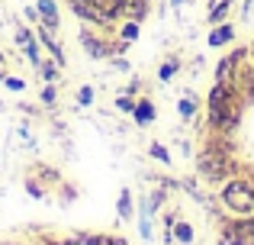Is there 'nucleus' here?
<instances>
[{
	"label": "nucleus",
	"mask_w": 254,
	"mask_h": 245,
	"mask_svg": "<svg viewBox=\"0 0 254 245\" xmlns=\"http://www.w3.org/2000/svg\"><path fill=\"white\" fill-rule=\"evenodd\" d=\"M222 200L229 203V207L235 210V213H248V210L254 207V190H251V184L235 181V184H229V187H225Z\"/></svg>",
	"instance_id": "nucleus-1"
},
{
	"label": "nucleus",
	"mask_w": 254,
	"mask_h": 245,
	"mask_svg": "<svg viewBox=\"0 0 254 245\" xmlns=\"http://www.w3.org/2000/svg\"><path fill=\"white\" fill-rule=\"evenodd\" d=\"M229 158L225 155H216V152H206L203 158H199V171H203L206 177H222V174H229Z\"/></svg>",
	"instance_id": "nucleus-2"
},
{
	"label": "nucleus",
	"mask_w": 254,
	"mask_h": 245,
	"mask_svg": "<svg viewBox=\"0 0 254 245\" xmlns=\"http://www.w3.org/2000/svg\"><path fill=\"white\" fill-rule=\"evenodd\" d=\"M36 10H39V23L49 26L52 32H55L58 26H62V16H58V3H55V0H39Z\"/></svg>",
	"instance_id": "nucleus-3"
},
{
	"label": "nucleus",
	"mask_w": 254,
	"mask_h": 245,
	"mask_svg": "<svg viewBox=\"0 0 254 245\" xmlns=\"http://www.w3.org/2000/svg\"><path fill=\"white\" fill-rule=\"evenodd\" d=\"M81 45L87 49V55H90V58H106V55L113 52L110 45H106L100 36H93L90 29H81Z\"/></svg>",
	"instance_id": "nucleus-4"
},
{
	"label": "nucleus",
	"mask_w": 254,
	"mask_h": 245,
	"mask_svg": "<svg viewBox=\"0 0 254 245\" xmlns=\"http://www.w3.org/2000/svg\"><path fill=\"white\" fill-rule=\"evenodd\" d=\"M23 52H26V62H29L32 68H39V65H42V55H39V39H32L29 45H23Z\"/></svg>",
	"instance_id": "nucleus-5"
},
{
	"label": "nucleus",
	"mask_w": 254,
	"mask_h": 245,
	"mask_svg": "<svg viewBox=\"0 0 254 245\" xmlns=\"http://www.w3.org/2000/svg\"><path fill=\"white\" fill-rule=\"evenodd\" d=\"M132 113H135V120H138V123H151V120H155V107H151L148 100H142L135 110H132Z\"/></svg>",
	"instance_id": "nucleus-6"
},
{
	"label": "nucleus",
	"mask_w": 254,
	"mask_h": 245,
	"mask_svg": "<svg viewBox=\"0 0 254 245\" xmlns=\"http://www.w3.org/2000/svg\"><path fill=\"white\" fill-rule=\"evenodd\" d=\"M58 68H62V65H58L55 58H52V62H42V65H39V75H42L45 81L52 84V81H55V78H58Z\"/></svg>",
	"instance_id": "nucleus-7"
},
{
	"label": "nucleus",
	"mask_w": 254,
	"mask_h": 245,
	"mask_svg": "<svg viewBox=\"0 0 254 245\" xmlns=\"http://www.w3.org/2000/svg\"><path fill=\"white\" fill-rule=\"evenodd\" d=\"M229 39H232V26L225 23V26H219V29H212L209 45H222V42H229Z\"/></svg>",
	"instance_id": "nucleus-8"
},
{
	"label": "nucleus",
	"mask_w": 254,
	"mask_h": 245,
	"mask_svg": "<svg viewBox=\"0 0 254 245\" xmlns=\"http://www.w3.org/2000/svg\"><path fill=\"white\" fill-rule=\"evenodd\" d=\"M174 236H177L180 245H190L193 242V229L187 226V223H174Z\"/></svg>",
	"instance_id": "nucleus-9"
},
{
	"label": "nucleus",
	"mask_w": 254,
	"mask_h": 245,
	"mask_svg": "<svg viewBox=\"0 0 254 245\" xmlns=\"http://www.w3.org/2000/svg\"><path fill=\"white\" fill-rule=\"evenodd\" d=\"M119 216H123V220H132V197H129V190H123V197H119Z\"/></svg>",
	"instance_id": "nucleus-10"
},
{
	"label": "nucleus",
	"mask_w": 254,
	"mask_h": 245,
	"mask_svg": "<svg viewBox=\"0 0 254 245\" xmlns=\"http://www.w3.org/2000/svg\"><path fill=\"white\" fill-rule=\"evenodd\" d=\"M3 87H6V90H13V94H23V90H26V81H23V78L6 75V78H3Z\"/></svg>",
	"instance_id": "nucleus-11"
},
{
	"label": "nucleus",
	"mask_w": 254,
	"mask_h": 245,
	"mask_svg": "<svg viewBox=\"0 0 254 245\" xmlns=\"http://www.w3.org/2000/svg\"><path fill=\"white\" fill-rule=\"evenodd\" d=\"M39 100H42V103H45V107H52V103H55V100H58V90H55V87H52V84H45V87H42V94H39Z\"/></svg>",
	"instance_id": "nucleus-12"
},
{
	"label": "nucleus",
	"mask_w": 254,
	"mask_h": 245,
	"mask_svg": "<svg viewBox=\"0 0 254 245\" xmlns=\"http://www.w3.org/2000/svg\"><path fill=\"white\" fill-rule=\"evenodd\" d=\"M13 39H16V45L23 49V45H29V42H32L36 36H32V29H26V26H19V29H16V36H13Z\"/></svg>",
	"instance_id": "nucleus-13"
},
{
	"label": "nucleus",
	"mask_w": 254,
	"mask_h": 245,
	"mask_svg": "<svg viewBox=\"0 0 254 245\" xmlns=\"http://www.w3.org/2000/svg\"><path fill=\"white\" fill-rule=\"evenodd\" d=\"M238 236H242V242L254 239V220H245V223H238Z\"/></svg>",
	"instance_id": "nucleus-14"
},
{
	"label": "nucleus",
	"mask_w": 254,
	"mask_h": 245,
	"mask_svg": "<svg viewBox=\"0 0 254 245\" xmlns=\"http://www.w3.org/2000/svg\"><path fill=\"white\" fill-rule=\"evenodd\" d=\"M229 3H232V0H219V3L212 6V13H209V19H212V23H219V19L225 16V10H229Z\"/></svg>",
	"instance_id": "nucleus-15"
},
{
	"label": "nucleus",
	"mask_w": 254,
	"mask_h": 245,
	"mask_svg": "<svg viewBox=\"0 0 254 245\" xmlns=\"http://www.w3.org/2000/svg\"><path fill=\"white\" fill-rule=\"evenodd\" d=\"M135 36H138V19H132V23L123 26V39H126V42H132Z\"/></svg>",
	"instance_id": "nucleus-16"
},
{
	"label": "nucleus",
	"mask_w": 254,
	"mask_h": 245,
	"mask_svg": "<svg viewBox=\"0 0 254 245\" xmlns=\"http://www.w3.org/2000/svg\"><path fill=\"white\" fill-rule=\"evenodd\" d=\"M90 100H93V90L90 87H81V90H77V103H84V107H87Z\"/></svg>",
	"instance_id": "nucleus-17"
},
{
	"label": "nucleus",
	"mask_w": 254,
	"mask_h": 245,
	"mask_svg": "<svg viewBox=\"0 0 254 245\" xmlns=\"http://www.w3.org/2000/svg\"><path fill=\"white\" fill-rule=\"evenodd\" d=\"M26 190H29V197H45V190L39 187L36 181H26Z\"/></svg>",
	"instance_id": "nucleus-18"
},
{
	"label": "nucleus",
	"mask_w": 254,
	"mask_h": 245,
	"mask_svg": "<svg viewBox=\"0 0 254 245\" xmlns=\"http://www.w3.org/2000/svg\"><path fill=\"white\" fill-rule=\"evenodd\" d=\"M116 103H119V110H126V113H132V110H135V103H132L129 97H119Z\"/></svg>",
	"instance_id": "nucleus-19"
},
{
	"label": "nucleus",
	"mask_w": 254,
	"mask_h": 245,
	"mask_svg": "<svg viewBox=\"0 0 254 245\" xmlns=\"http://www.w3.org/2000/svg\"><path fill=\"white\" fill-rule=\"evenodd\" d=\"M23 16L29 19V23H39V10H36V6H26V10H23Z\"/></svg>",
	"instance_id": "nucleus-20"
},
{
	"label": "nucleus",
	"mask_w": 254,
	"mask_h": 245,
	"mask_svg": "<svg viewBox=\"0 0 254 245\" xmlns=\"http://www.w3.org/2000/svg\"><path fill=\"white\" fill-rule=\"evenodd\" d=\"M180 113H184V120H190V116H193V103L184 100V103H180Z\"/></svg>",
	"instance_id": "nucleus-21"
},
{
	"label": "nucleus",
	"mask_w": 254,
	"mask_h": 245,
	"mask_svg": "<svg viewBox=\"0 0 254 245\" xmlns=\"http://www.w3.org/2000/svg\"><path fill=\"white\" fill-rule=\"evenodd\" d=\"M151 155H155V158H161V162H168V152H164L161 145H151Z\"/></svg>",
	"instance_id": "nucleus-22"
},
{
	"label": "nucleus",
	"mask_w": 254,
	"mask_h": 245,
	"mask_svg": "<svg viewBox=\"0 0 254 245\" xmlns=\"http://www.w3.org/2000/svg\"><path fill=\"white\" fill-rule=\"evenodd\" d=\"M174 71H177V65H164V68H161V78H164V81H168V78L174 75Z\"/></svg>",
	"instance_id": "nucleus-23"
},
{
	"label": "nucleus",
	"mask_w": 254,
	"mask_h": 245,
	"mask_svg": "<svg viewBox=\"0 0 254 245\" xmlns=\"http://www.w3.org/2000/svg\"><path fill=\"white\" fill-rule=\"evenodd\" d=\"M3 78H6V58H3V52H0V84H3Z\"/></svg>",
	"instance_id": "nucleus-24"
}]
</instances>
